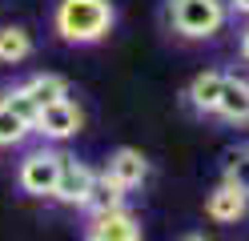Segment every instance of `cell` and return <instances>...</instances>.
I'll use <instances>...</instances> for the list:
<instances>
[{
	"label": "cell",
	"instance_id": "obj_12",
	"mask_svg": "<svg viewBox=\"0 0 249 241\" xmlns=\"http://www.w3.org/2000/svg\"><path fill=\"white\" fill-rule=\"evenodd\" d=\"M129 205V193H124L113 177H105L97 169V181H92V193H89V201H85V213H113V209H124Z\"/></svg>",
	"mask_w": 249,
	"mask_h": 241
},
{
	"label": "cell",
	"instance_id": "obj_18",
	"mask_svg": "<svg viewBox=\"0 0 249 241\" xmlns=\"http://www.w3.org/2000/svg\"><path fill=\"white\" fill-rule=\"evenodd\" d=\"M181 241H213V237H205V233H185Z\"/></svg>",
	"mask_w": 249,
	"mask_h": 241
},
{
	"label": "cell",
	"instance_id": "obj_7",
	"mask_svg": "<svg viewBox=\"0 0 249 241\" xmlns=\"http://www.w3.org/2000/svg\"><path fill=\"white\" fill-rule=\"evenodd\" d=\"M101 173H105V177H113V181H117L124 193H133V189H141V185L149 181L153 165H149V157H145L141 149H133V145H121V149L108 153V161H105V169H101Z\"/></svg>",
	"mask_w": 249,
	"mask_h": 241
},
{
	"label": "cell",
	"instance_id": "obj_5",
	"mask_svg": "<svg viewBox=\"0 0 249 241\" xmlns=\"http://www.w3.org/2000/svg\"><path fill=\"white\" fill-rule=\"evenodd\" d=\"M92 181H97V169L89 161L65 153L60 161V177H56V189H53V201L65 205V209H85L89 193H92Z\"/></svg>",
	"mask_w": 249,
	"mask_h": 241
},
{
	"label": "cell",
	"instance_id": "obj_9",
	"mask_svg": "<svg viewBox=\"0 0 249 241\" xmlns=\"http://www.w3.org/2000/svg\"><path fill=\"white\" fill-rule=\"evenodd\" d=\"M213 121L233 125V129H249V76H241V73L225 76V89H221Z\"/></svg>",
	"mask_w": 249,
	"mask_h": 241
},
{
	"label": "cell",
	"instance_id": "obj_10",
	"mask_svg": "<svg viewBox=\"0 0 249 241\" xmlns=\"http://www.w3.org/2000/svg\"><path fill=\"white\" fill-rule=\"evenodd\" d=\"M205 217L217 221V225H237L249 217V193L241 189H233V185H217L209 197H205Z\"/></svg>",
	"mask_w": 249,
	"mask_h": 241
},
{
	"label": "cell",
	"instance_id": "obj_11",
	"mask_svg": "<svg viewBox=\"0 0 249 241\" xmlns=\"http://www.w3.org/2000/svg\"><path fill=\"white\" fill-rule=\"evenodd\" d=\"M33 53H36V40L24 24H0V64L17 69V64L33 60Z\"/></svg>",
	"mask_w": 249,
	"mask_h": 241
},
{
	"label": "cell",
	"instance_id": "obj_13",
	"mask_svg": "<svg viewBox=\"0 0 249 241\" xmlns=\"http://www.w3.org/2000/svg\"><path fill=\"white\" fill-rule=\"evenodd\" d=\"M20 89L36 101V109H44V105L60 101V96H69V80L60 76V73H28L20 80Z\"/></svg>",
	"mask_w": 249,
	"mask_h": 241
},
{
	"label": "cell",
	"instance_id": "obj_4",
	"mask_svg": "<svg viewBox=\"0 0 249 241\" xmlns=\"http://www.w3.org/2000/svg\"><path fill=\"white\" fill-rule=\"evenodd\" d=\"M81 129H85V109H81V101L69 93V96H60V101L44 105V109L36 112L33 137H40L44 145H65V141H72L76 133H81Z\"/></svg>",
	"mask_w": 249,
	"mask_h": 241
},
{
	"label": "cell",
	"instance_id": "obj_8",
	"mask_svg": "<svg viewBox=\"0 0 249 241\" xmlns=\"http://www.w3.org/2000/svg\"><path fill=\"white\" fill-rule=\"evenodd\" d=\"M225 69H205V73H197L189 85H185V93H181V101H185V109L193 112V117H201V121H213V112H217V101H221V89H225Z\"/></svg>",
	"mask_w": 249,
	"mask_h": 241
},
{
	"label": "cell",
	"instance_id": "obj_6",
	"mask_svg": "<svg viewBox=\"0 0 249 241\" xmlns=\"http://www.w3.org/2000/svg\"><path fill=\"white\" fill-rule=\"evenodd\" d=\"M81 241H145V225L124 205V209H113V213H92L85 221Z\"/></svg>",
	"mask_w": 249,
	"mask_h": 241
},
{
	"label": "cell",
	"instance_id": "obj_17",
	"mask_svg": "<svg viewBox=\"0 0 249 241\" xmlns=\"http://www.w3.org/2000/svg\"><path fill=\"white\" fill-rule=\"evenodd\" d=\"M229 16H241V20H249V0H225Z\"/></svg>",
	"mask_w": 249,
	"mask_h": 241
},
{
	"label": "cell",
	"instance_id": "obj_15",
	"mask_svg": "<svg viewBox=\"0 0 249 241\" xmlns=\"http://www.w3.org/2000/svg\"><path fill=\"white\" fill-rule=\"evenodd\" d=\"M221 181L233 185V189H241V193H249V145H241V149H233V153L225 157Z\"/></svg>",
	"mask_w": 249,
	"mask_h": 241
},
{
	"label": "cell",
	"instance_id": "obj_3",
	"mask_svg": "<svg viewBox=\"0 0 249 241\" xmlns=\"http://www.w3.org/2000/svg\"><path fill=\"white\" fill-rule=\"evenodd\" d=\"M60 161L65 153L56 145H36L17 161V189L33 201H53V189H56V177H60Z\"/></svg>",
	"mask_w": 249,
	"mask_h": 241
},
{
	"label": "cell",
	"instance_id": "obj_14",
	"mask_svg": "<svg viewBox=\"0 0 249 241\" xmlns=\"http://www.w3.org/2000/svg\"><path fill=\"white\" fill-rule=\"evenodd\" d=\"M33 137V125L20 121L4 101H0V149H20V145Z\"/></svg>",
	"mask_w": 249,
	"mask_h": 241
},
{
	"label": "cell",
	"instance_id": "obj_2",
	"mask_svg": "<svg viewBox=\"0 0 249 241\" xmlns=\"http://www.w3.org/2000/svg\"><path fill=\"white\" fill-rule=\"evenodd\" d=\"M229 8L225 0H165V24L181 40H217L229 28Z\"/></svg>",
	"mask_w": 249,
	"mask_h": 241
},
{
	"label": "cell",
	"instance_id": "obj_16",
	"mask_svg": "<svg viewBox=\"0 0 249 241\" xmlns=\"http://www.w3.org/2000/svg\"><path fill=\"white\" fill-rule=\"evenodd\" d=\"M237 56L249 64V20H241V28H237Z\"/></svg>",
	"mask_w": 249,
	"mask_h": 241
},
{
	"label": "cell",
	"instance_id": "obj_1",
	"mask_svg": "<svg viewBox=\"0 0 249 241\" xmlns=\"http://www.w3.org/2000/svg\"><path fill=\"white\" fill-rule=\"evenodd\" d=\"M53 37L72 48H89L108 40L117 28V0H56L49 12Z\"/></svg>",
	"mask_w": 249,
	"mask_h": 241
}]
</instances>
